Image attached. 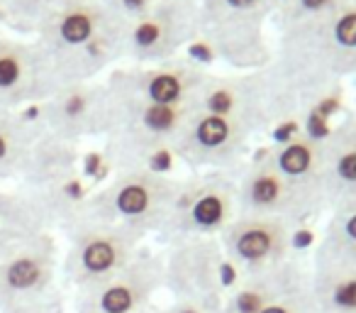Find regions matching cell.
I'll return each mask as SVG.
<instances>
[{
    "label": "cell",
    "mask_w": 356,
    "mask_h": 313,
    "mask_svg": "<svg viewBox=\"0 0 356 313\" xmlns=\"http://www.w3.org/2000/svg\"><path fill=\"white\" fill-rule=\"evenodd\" d=\"M273 59L330 84L356 79V0L278 30Z\"/></svg>",
    "instance_id": "1"
},
{
    "label": "cell",
    "mask_w": 356,
    "mask_h": 313,
    "mask_svg": "<svg viewBox=\"0 0 356 313\" xmlns=\"http://www.w3.org/2000/svg\"><path fill=\"white\" fill-rule=\"evenodd\" d=\"M110 89V86H108ZM113 110L105 130L108 157L118 171L124 169H159V157L168 154L176 137L184 130L191 110L181 105H159L137 96L120 93L110 89Z\"/></svg>",
    "instance_id": "2"
},
{
    "label": "cell",
    "mask_w": 356,
    "mask_h": 313,
    "mask_svg": "<svg viewBox=\"0 0 356 313\" xmlns=\"http://www.w3.org/2000/svg\"><path fill=\"white\" fill-rule=\"evenodd\" d=\"M198 45L234 71H261L271 64L268 22L278 0H195Z\"/></svg>",
    "instance_id": "3"
},
{
    "label": "cell",
    "mask_w": 356,
    "mask_h": 313,
    "mask_svg": "<svg viewBox=\"0 0 356 313\" xmlns=\"http://www.w3.org/2000/svg\"><path fill=\"white\" fill-rule=\"evenodd\" d=\"M64 287L51 235L0 247V313H64Z\"/></svg>",
    "instance_id": "4"
},
{
    "label": "cell",
    "mask_w": 356,
    "mask_h": 313,
    "mask_svg": "<svg viewBox=\"0 0 356 313\" xmlns=\"http://www.w3.org/2000/svg\"><path fill=\"white\" fill-rule=\"evenodd\" d=\"M181 176L159 169L115 171L110 184L88 196L83 215L132 230L139 238L159 235L171 211Z\"/></svg>",
    "instance_id": "5"
},
{
    "label": "cell",
    "mask_w": 356,
    "mask_h": 313,
    "mask_svg": "<svg viewBox=\"0 0 356 313\" xmlns=\"http://www.w3.org/2000/svg\"><path fill=\"white\" fill-rule=\"evenodd\" d=\"M54 45L69 54L64 69L76 81L103 71L113 61H122L127 27L110 15L100 0H71L54 17Z\"/></svg>",
    "instance_id": "6"
},
{
    "label": "cell",
    "mask_w": 356,
    "mask_h": 313,
    "mask_svg": "<svg viewBox=\"0 0 356 313\" xmlns=\"http://www.w3.org/2000/svg\"><path fill=\"white\" fill-rule=\"evenodd\" d=\"M237 215V171H191L181 176L159 238H218Z\"/></svg>",
    "instance_id": "7"
},
{
    "label": "cell",
    "mask_w": 356,
    "mask_h": 313,
    "mask_svg": "<svg viewBox=\"0 0 356 313\" xmlns=\"http://www.w3.org/2000/svg\"><path fill=\"white\" fill-rule=\"evenodd\" d=\"M144 238L120 225L81 215L69 225V250L61 259L66 287L86 291L122 272L142 252Z\"/></svg>",
    "instance_id": "8"
},
{
    "label": "cell",
    "mask_w": 356,
    "mask_h": 313,
    "mask_svg": "<svg viewBox=\"0 0 356 313\" xmlns=\"http://www.w3.org/2000/svg\"><path fill=\"white\" fill-rule=\"evenodd\" d=\"M163 257V289L171 303H200L222 311L229 289L227 274L237 277L227 264L218 238H188L168 243Z\"/></svg>",
    "instance_id": "9"
},
{
    "label": "cell",
    "mask_w": 356,
    "mask_h": 313,
    "mask_svg": "<svg viewBox=\"0 0 356 313\" xmlns=\"http://www.w3.org/2000/svg\"><path fill=\"white\" fill-rule=\"evenodd\" d=\"M257 130L227 115L193 108L184 130L173 142L171 154L191 171H237Z\"/></svg>",
    "instance_id": "10"
},
{
    "label": "cell",
    "mask_w": 356,
    "mask_h": 313,
    "mask_svg": "<svg viewBox=\"0 0 356 313\" xmlns=\"http://www.w3.org/2000/svg\"><path fill=\"white\" fill-rule=\"evenodd\" d=\"M198 42L195 0H156L152 10L124 32L122 61L132 66L159 64L188 54Z\"/></svg>",
    "instance_id": "11"
},
{
    "label": "cell",
    "mask_w": 356,
    "mask_h": 313,
    "mask_svg": "<svg viewBox=\"0 0 356 313\" xmlns=\"http://www.w3.org/2000/svg\"><path fill=\"white\" fill-rule=\"evenodd\" d=\"M298 225L273 215L239 213L218 235L227 264L239 277L268 272L293 259V233Z\"/></svg>",
    "instance_id": "12"
},
{
    "label": "cell",
    "mask_w": 356,
    "mask_h": 313,
    "mask_svg": "<svg viewBox=\"0 0 356 313\" xmlns=\"http://www.w3.org/2000/svg\"><path fill=\"white\" fill-rule=\"evenodd\" d=\"M208 79L210 71L195 56L181 54L176 59L159 61V64H124L105 84L113 91L137 96V98L152 100L159 105L193 108Z\"/></svg>",
    "instance_id": "13"
},
{
    "label": "cell",
    "mask_w": 356,
    "mask_h": 313,
    "mask_svg": "<svg viewBox=\"0 0 356 313\" xmlns=\"http://www.w3.org/2000/svg\"><path fill=\"white\" fill-rule=\"evenodd\" d=\"M159 291H163V257L142 250L108 282L76 291L74 313H149L156 306Z\"/></svg>",
    "instance_id": "14"
},
{
    "label": "cell",
    "mask_w": 356,
    "mask_h": 313,
    "mask_svg": "<svg viewBox=\"0 0 356 313\" xmlns=\"http://www.w3.org/2000/svg\"><path fill=\"white\" fill-rule=\"evenodd\" d=\"M237 204L242 215H273L302 225L312 218L286 176L273 165L268 149L237 169Z\"/></svg>",
    "instance_id": "15"
},
{
    "label": "cell",
    "mask_w": 356,
    "mask_h": 313,
    "mask_svg": "<svg viewBox=\"0 0 356 313\" xmlns=\"http://www.w3.org/2000/svg\"><path fill=\"white\" fill-rule=\"evenodd\" d=\"M268 154L312 218L327 211L322 135L302 132V130L296 135H286L273 147H268Z\"/></svg>",
    "instance_id": "16"
},
{
    "label": "cell",
    "mask_w": 356,
    "mask_h": 313,
    "mask_svg": "<svg viewBox=\"0 0 356 313\" xmlns=\"http://www.w3.org/2000/svg\"><path fill=\"white\" fill-rule=\"evenodd\" d=\"M195 108L227 115L254 128L259 135L268 130L266 79L261 71H234L229 76L210 74Z\"/></svg>",
    "instance_id": "17"
},
{
    "label": "cell",
    "mask_w": 356,
    "mask_h": 313,
    "mask_svg": "<svg viewBox=\"0 0 356 313\" xmlns=\"http://www.w3.org/2000/svg\"><path fill=\"white\" fill-rule=\"evenodd\" d=\"M113 110V96L108 84L86 86L76 81L59 96L54 115V130L61 139H76L81 135H105Z\"/></svg>",
    "instance_id": "18"
},
{
    "label": "cell",
    "mask_w": 356,
    "mask_h": 313,
    "mask_svg": "<svg viewBox=\"0 0 356 313\" xmlns=\"http://www.w3.org/2000/svg\"><path fill=\"white\" fill-rule=\"evenodd\" d=\"M305 282H310V264L298 262L296 257L268 272L239 277L225 298L222 313H261L268 303Z\"/></svg>",
    "instance_id": "19"
},
{
    "label": "cell",
    "mask_w": 356,
    "mask_h": 313,
    "mask_svg": "<svg viewBox=\"0 0 356 313\" xmlns=\"http://www.w3.org/2000/svg\"><path fill=\"white\" fill-rule=\"evenodd\" d=\"M327 211L356 201V118L334 125L322 135Z\"/></svg>",
    "instance_id": "20"
},
{
    "label": "cell",
    "mask_w": 356,
    "mask_h": 313,
    "mask_svg": "<svg viewBox=\"0 0 356 313\" xmlns=\"http://www.w3.org/2000/svg\"><path fill=\"white\" fill-rule=\"evenodd\" d=\"M317 313H356V264L310 262Z\"/></svg>",
    "instance_id": "21"
},
{
    "label": "cell",
    "mask_w": 356,
    "mask_h": 313,
    "mask_svg": "<svg viewBox=\"0 0 356 313\" xmlns=\"http://www.w3.org/2000/svg\"><path fill=\"white\" fill-rule=\"evenodd\" d=\"M327 213L330 218L312 250V262L356 264V201L339 204Z\"/></svg>",
    "instance_id": "22"
},
{
    "label": "cell",
    "mask_w": 356,
    "mask_h": 313,
    "mask_svg": "<svg viewBox=\"0 0 356 313\" xmlns=\"http://www.w3.org/2000/svg\"><path fill=\"white\" fill-rule=\"evenodd\" d=\"M261 313H317L310 282H305L302 287L293 289V291L283 293L281 298H276L273 303H268Z\"/></svg>",
    "instance_id": "23"
},
{
    "label": "cell",
    "mask_w": 356,
    "mask_h": 313,
    "mask_svg": "<svg viewBox=\"0 0 356 313\" xmlns=\"http://www.w3.org/2000/svg\"><path fill=\"white\" fill-rule=\"evenodd\" d=\"M105 8H108L110 15H115L124 27H129L134 20L144 15V13L152 10V6L156 0H100Z\"/></svg>",
    "instance_id": "24"
},
{
    "label": "cell",
    "mask_w": 356,
    "mask_h": 313,
    "mask_svg": "<svg viewBox=\"0 0 356 313\" xmlns=\"http://www.w3.org/2000/svg\"><path fill=\"white\" fill-rule=\"evenodd\" d=\"M20 74H22L20 59H15V56H0V86H3V89L17 84Z\"/></svg>",
    "instance_id": "25"
},
{
    "label": "cell",
    "mask_w": 356,
    "mask_h": 313,
    "mask_svg": "<svg viewBox=\"0 0 356 313\" xmlns=\"http://www.w3.org/2000/svg\"><path fill=\"white\" fill-rule=\"evenodd\" d=\"M13 157V137L6 132H0V167L6 165V162H10Z\"/></svg>",
    "instance_id": "26"
},
{
    "label": "cell",
    "mask_w": 356,
    "mask_h": 313,
    "mask_svg": "<svg viewBox=\"0 0 356 313\" xmlns=\"http://www.w3.org/2000/svg\"><path fill=\"white\" fill-rule=\"evenodd\" d=\"M149 313H171V308H168V306H163V308L154 306V308H152V311H149Z\"/></svg>",
    "instance_id": "27"
}]
</instances>
